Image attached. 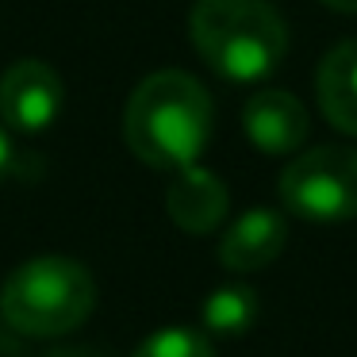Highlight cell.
<instances>
[{"mask_svg":"<svg viewBox=\"0 0 357 357\" xmlns=\"http://www.w3.org/2000/svg\"><path fill=\"white\" fill-rule=\"evenodd\" d=\"M323 4L334 12H346V16H357V0H323Z\"/></svg>","mask_w":357,"mask_h":357,"instance_id":"obj_14","label":"cell"},{"mask_svg":"<svg viewBox=\"0 0 357 357\" xmlns=\"http://www.w3.org/2000/svg\"><path fill=\"white\" fill-rule=\"evenodd\" d=\"M66 85L47 62L20 58L0 77V119L20 135H39L62 116Z\"/></svg>","mask_w":357,"mask_h":357,"instance_id":"obj_5","label":"cell"},{"mask_svg":"<svg viewBox=\"0 0 357 357\" xmlns=\"http://www.w3.org/2000/svg\"><path fill=\"white\" fill-rule=\"evenodd\" d=\"M12 165V142H8V131L0 127V181H4V173H8Z\"/></svg>","mask_w":357,"mask_h":357,"instance_id":"obj_12","label":"cell"},{"mask_svg":"<svg viewBox=\"0 0 357 357\" xmlns=\"http://www.w3.org/2000/svg\"><path fill=\"white\" fill-rule=\"evenodd\" d=\"M200 319L211 338H242L257 323V292L250 284H242V280L219 284L215 292H208Z\"/></svg>","mask_w":357,"mask_h":357,"instance_id":"obj_10","label":"cell"},{"mask_svg":"<svg viewBox=\"0 0 357 357\" xmlns=\"http://www.w3.org/2000/svg\"><path fill=\"white\" fill-rule=\"evenodd\" d=\"M315 96L323 116L338 131L357 135V39H346L334 50H326L315 73Z\"/></svg>","mask_w":357,"mask_h":357,"instance_id":"obj_9","label":"cell"},{"mask_svg":"<svg viewBox=\"0 0 357 357\" xmlns=\"http://www.w3.org/2000/svg\"><path fill=\"white\" fill-rule=\"evenodd\" d=\"M47 357H108V354H100V349H85V346H66V349H54V354H47Z\"/></svg>","mask_w":357,"mask_h":357,"instance_id":"obj_13","label":"cell"},{"mask_svg":"<svg viewBox=\"0 0 357 357\" xmlns=\"http://www.w3.org/2000/svg\"><path fill=\"white\" fill-rule=\"evenodd\" d=\"M123 139L154 169L196 165L211 139V96L181 70L150 73L123 108Z\"/></svg>","mask_w":357,"mask_h":357,"instance_id":"obj_1","label":"cell"},{"mask_svg":"<svg viewBox=\"0 0 357 357\" xmlns=\"http://www.w3.org/2000/svg\"><path fill=\"white\" fill-rule=\"evenodd\" d=\"M135 357H215L211 338L200 331H188V326H165V331L150 334Z\"/></svg>","mask_w":357,"mask_h":357,"instance_id":"obj_11","label":"cell"},{"mask_svg":"<svg viewBox=\"0 0 357 357\" xmlns=\"http://www.w3.org/2000/svg\"><path fill=\"white\" fill-rule=\"evenodd\" d=\"M188 35L227 81H261L288 54V27L269 0H196Z\"/></svg>","mask_w":357,"mask_h":357,"instance_id":"obj_2","label":"cell"},{"mask_svg":"<svg viewBox=\"0 0 357 357\" xmlns=\"http://www.w3.org/2000/svg\"><path fill=\"white\" fill-rule=\"evenodd\" d=\"M280 204L303 223L357 219V150L319 146L288 162L280 173Z\"/></svg>","mask_w":357,"mask_h":357,"instance_id":"obj_4","label":"cell"},{"mask_svg":"<svg viewBox=\"0 0 357 357\" xmlns=\"http://www.w3.org/2000/svg\"><path fill=\"white\" fill-rule=\"evenodd\" d=\"M242 127L246 139L261 154H292L307 139V108L284 89H261L246 100L242 108Z\"/></svg>","mask_w":357,"mask_h":357,"instance_id":"obj_6","label":"cell"},{"mask_svg":"<svg viewBox=\"0 0 357 357\" xmlns=\"http://www.w3.org/2000/svg\"><path fill=\"white\" fill-rule=\"evenodd\" d=\"M96 280L73 257H35L0 288V315L27 338H58L93 315Z\"/></svg>","mask_w":357,"mask_h":357,"instance_id":"obj_3","label":"cell"},{"mask_svg":"<svg viewBox=\"0 0 357 357\" xmlns=\"http://www.w3.org/2000/svg\"><path fill=\"white\" fill-rule=\"evenodd\" d=\"M227 208H231L227 185L211 169H200V165H185L181 177L173 181L169 192H165V211H169V219L188 234L215 231V227L223 223Z\"/></svg>","mask_w":357,"mask_h":357,"instance_id":"obj_8","label":"cell"},{"mask_svg":"<svg viewBox=\"0 0 357 357\" xmlns=\"http://www.w3.org/2000/svg\"><path fill=\"white\" fill-rule=\"evenodd\" d=\"M288 242V219L273 208H250L227 227L219 242V261L231 273H257L280 257Z\"/></svg>","mask_w":357,"mask_h":357,"instance_id":"obj_7","label":"cell"}]
</instances>
